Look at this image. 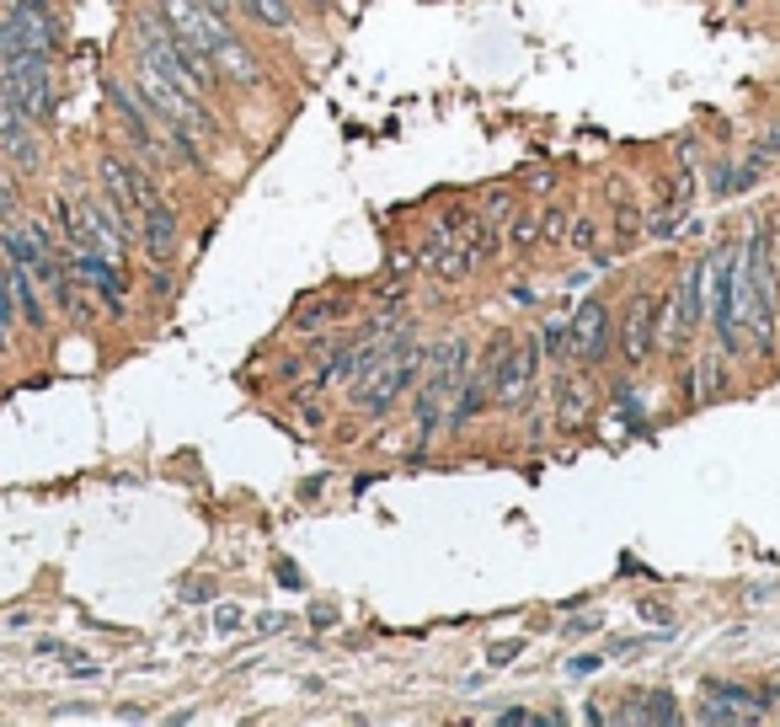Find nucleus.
I'll return each instance as SVG.
<instances>
[{
  "label": "nucleus",
  "mask_w": 780,
  "mask_h": 727,
  "mask_svg": "<svg viewBox=\"0 0 780 727\" xmlns=\"http://www.w3.org/2000/svg\"><path fill=\"white\" fill-rule=\"evenodd\" d=\"M776 696H780V685H776Z\"/></svg>",
  "instance_id": "nucleus-33"
},
{
  "label": "nucleus",
  "mask_w": 780,
  "mask_h": 727,
  "mask_svg": "<svg viewBox=\"0 0 780 727\" xmlns=\"http://www.w3.org/2000/svg\"><path fill=\"white\" fill-rule=\"evenodd\" d=\"M541 231H545V242H556V246H562V242H567V231H572V225H567V214H556V209H551V214H545V225H541Z\"/></svg>",
  "instance_id": "nucleus-24"
},
{
  "label": "nucleus",
  "mask_w": 780,
  "mask_h": 727,
  "mask_svg": "<svg viewBox=\"0 0 780 727\" xmlns=\"http://www.w3.org/2000/svg\"><path fill=\"white\" fill-rule=\"evenodd\" d=\"M588 401H594V391H588L583 380L562 375V380H556V423H562V428H583V423H588V412H594Z\"/></svg>",
  "instance_id": "nucleus-16"
},
{
  "label": "nucleus",
  "mask_w": 780,
  "mask_h": 727,
  "mask_svg": "<svg viewBox=\"0 0 780 727\" xmlns=\"http://www.w3.org/2000/svg\"><path fill=\"white\" fill-rule=\"evenodd\" d=\"M642 700H647V706L620 711V723H679V706H674L668 690H653V696H642Z\"/></svg>",
  "instance_id": "nucleus-20"
},
{
  "label": "nucleus",
  "mask_w": 780,
  "mask_h": 727,
  "mask_svg": "<svg viewBox=\"0 0 780 727\" xmlns=\"http://www.w3.org/2000/svg\"><path fill=\"white\" fill-rule=\"evenodd\" d=\"M11 295H17V316L28 321L32 332H43V327H49V310L38 300V278H32L28 268H17V263H11Z\"/></svg>",
  "instance_id": "nucleus-18"
},
{
  "label": "nucleus",
  "mask_w": 780,
  "mask_h": 727,
  "mask_svg": "<svg viewBox=\"0 0 780 727\" xmlns=\"http://www.w3.org/2000/svg\"><path fill=\"white\" fill-rule=\"evenodd\" d=\"M764 177V161L759 155H749V161H717V172H711V193H749L753 182Z\"/></svg>",
  "instance_id": "nucleus-17"
},
{
  "label": "nucleus",
  "mask_w": 780,
  "mask_h": 727,
  "mask_svg": "<svg viewBox=\"0 0 780 727\" xmlns=\"http://www.w3.org/2000/svg\"><path fill=\"white\" fill-rule=\"evenodd\" d=\"M658 327H663V305L630 300V310L620 316V354H626L630 369H642V364L653 359V348L663 342Z\"/></svg>",
  "instance_id": "nucleus-10"
},
{
  "label": "nucleus",
  "mask_w": 780,
  "mask_h": 727,
  "mask_svg": "<svg viewBox=\"0 0 780 727\" xmlns=\"http://www.w3.org/2000/svg\"><path fill=\"white\" fill-rule=\"evenodd\" d=\"M743 284H749V300H743V332L749 348L759 359L776 354V327H780V252H776V225L770 219H753L749 242H743Z\"/></svg>",
  "instance_id": "nucleus-2"
},
{
  "label": "nucleus",
  "mask_w": 780,
  "mask_h": 727,
  "mask_svg": "<svg viewBox=\"0 0 780 727\" xmlns=\"http://www.w3.org/2000/svg\"><path fill=\"white\" fill-rule=\"evenodd\" d=\"M38 653H43V658H81V653H70V647L54 642V636H43V642H38Z\"/></svg>",
  "instance_id": "nucleus-29"
},
{
  "label": "nucleus",
  "mask_w": 780,
  "mask_h": 727,
  "mask_svg": "<svg viewBox=\"0 0 780 727\" xmlns=\"http://www.w3.org/2000/svg\"><path fill=\"white\" fill-rule=\"evenodd\" d=\"M129 38H134V54L140 60H151L166 81H177L182 91H193V96H204L209 102L214 91V64L182 38L161 11H145V17H134V28H129Z\"/></svg>",
  "instance_id": "nucleus-3"
},
{
  "label": "nucleus",
  "mask_w": 780,
  "mask_h": 727,
  "mask_svg": "<svg viewBox=\"0 0 780 727\" xmlns=\"http://www.w3.org/2000/svg\"><path fill=\"white\" fill-rule=\"evenodd\" d=\"M240 17H252V22H263L268 32H289L295 28V11H289V0H236Z\"/></svg>",
  "instance_id": "nucleus-19"
},
{
  "label": "nucleus",
  "mask_w": 780,
  "mask_h": 727,
  "mask_svg": "<svg viewBox=\"0 0 780 727\" xmlns=\"http://www.w3.org/2000/svg\"><path fill=\"white\" fill-rule=\"evenodd\" d=\"M567 246H577V252H599V225L594 219H577L567 231Z\"/></svg>",
  "instance_id": "nucleus-23"
},
{
  "label": "nucleus",
  "mask_w": 780,
  "mask_h": 727,
  "mask_svg": "<svg viewBox=\"0 0 780 727\" xmlns=\"http://www.w3.org/2000/svg\"><path fill=\"white\" fill-rule=\"evenodd\" d=\"M721 386H727V354H721V348L690 364V380H685V396H690V401H711V396H721Z\"/></svg>",
  "instance_id": "nucleus-15"
},
{
  "label": "nucleus",
  "mask_w": 780,
  "mask_h": 727,
  "mask_svg": "<svg viewBox=\"0 0 780 727\" xmlns=\"http://www.w3.org/2000/svg\"><path fill=\"white\" fill-rule=\"evenodd\" d=\"M604 354H609V310H604V300H583L572 316V359L594 369V364H604Z\"/></svg>",
  "instance_id": "nucleus-12"
},
{
  "label": "nucleus",
  "mask_w": 780,
  "mask_h": 727,
  "mask_svg": "<svg viewBox=\"0 0 780 727\" xmlns=\"http://www.w3.org/2000/svg\"><path fill=\"white\" fill-rule=\"evenodd\" d=\"M604 664V653H583V658H572V674H594Z\"/></svg>",
  "instance_id": "nucleus-30"
},
{
  "label": "nucleus",
  "mask_w": 780,
  "mask_h": 727,
  "mask_svg": "<svg viewBox=\"0 0 780 727\" xmlns=\"http://www.w3.org/2000/svg\"><path fill=\"white\" fill-rule=\"evenodd\" d=\"M711 327H717L721 354H749V332H743V300H749V284H743V246H717L711 257Z\"/></svg>",
  "instance_id": "nucleus-6"
},
{
  "label": "nucleus",
  "mask_w": 780,
  "mask_h": 727,
  "mask_svg": "<svg viewBox=\"0 0 780 727\" xmlns=\"http://www.w3.org/2000/svg\"><path fill=\"white\" fill-rule=\"evenodd\" d=\"M711 706H700L706 723H759L764 717V700L743 690V685H706Z\"/></svg>",
  "instance_id": "nucleus-14"
},
{
  "label": "nucleus",
  "mask_w": 780,
  "mask_h": 727,
  "mask_svg": "<svg viewBox=\"0 0 780 727\" xmlns=\"http://www.w3.org/2000/svg\"><path fill=\"white\" fill-rule=\"evenodd\" d=\"M96 172H102V193H107V204H113V209H123V214H140L145 204H155V198H161V187H155L151 166H145L140 155L129 161V155L107 151Z\"/></svg>",
  "instance_id": "nucleus-8"
},
{
  "label": "nucleus",
  "mask_w": 780,
  "mask_h": 727,
  "mask_svg": "<svg viewBox=\"0 0 780 727\" xmlns=\"http://www.w3.org/2000/svg\"><path fill=\"white\" fill-rule=\"evenodd\" d=\"M337 316H348V300L331 295V300L300 305V310H295V327H300V332H316V327H327V321H337Z\"/></svg>",
  "instance_id": "nucleus-21"
},
{
  "label": "nucleus",
  "mask_w": 780,
  "mask_h": 727,
  "mask_svg": "<svg viewBox=\"0 0 780 727\" xmlns=\"http://www.w3.org/2000/svg\"><path fill=\"white\" fill-rule=\"evenodd\" d=\"M519 653H524V642H497V647H492V668L513 664V658H519Z\"/></svg>",
  "instance_id": "nucleus-28"
},
{
  "label": "nucleus",
  "mask_w": 780,
  "mask_h": 727,
  "mask_svg": "<svg viewBox=\"0 0 780 727\" xmlns=\"http://www.w3.org/2000/svg\"><path fill=\"white\" fill-rule=\"evenodd\" d=\"M151 295H172V278L161 273V263H155V273H151Z\"/></svg>",
  "instance_id": "nucleus-31"
},
{
  "label": "nucleus",
  "mask_w": 780,
  "mask_h": 727,
  "mask_svg": "<svg viewBox=\"0 0 780 727\" xmlns=\"http://www.w3.org/2000/svg\"><path fill=\"white\" fill-rule=\"evenodd\" d=\"M541 342H545V359H556V364L572 359V316H551Z\"/></svg>",
  "instance_id": "nucleus-22"
},
{
  "label": "nucleus",
  "mask_w": 780,
  "mask_h": 727,
  "mask_svg": "<svg viewBox=\"0 0 780 727\" xmlns=\"http://www.w3.org/2000/svg\"><path fill=\"white\" fill-rule=\"evenodd\" d=\"M471 337H450L444 348H433V364L422 369V386H418V401H412V418H418V439L428 444L439 428L450 423V407L465 375H471Z\"/></svg>",
  "instance_id": "nucleus-4"
},
{
  "label": "nucleus",
  "mask_w": 780,
  "mask_h": 727,
  "mask_svg": "<svg viewBox=\"0 0 780 727\" xmlns=\"http://www.w3.org/2000/svg\"><path fill=\"white\" fill-rule=\"evenodd\" d=\"M753 155H759L764 166H770V161H780V123L770 129V134H764V140H759V151H753Z\"/></svg>",
  "instance_id": "nucleus-25"
},
{
  "label": "nucleus",
  "mask_w": 780,
  "mask_h": 727,
  "mask_svg": "<svg viewBox=\"0 0 780 727\" xmlns=\"http://www.w3.org/2000/svg\"><path fill=\"white\" fill-rule=\"evenodd\" d=\"M0 151L11 155L22 172H38V134H32V119L17 107V96L0 86Z\"/></svg>",
  "instance_id": "nucleus-13"
},
{
  "label": "nucleus",
  "mask_w": 780,
  "mask_h": 727,
  "mask_svg": "<svg viewBox=\"0 0 780 727\" xmlns=\"http://www.w3.org/2000/svg\"><path fill=\"white\" fill-rule=\"evenodd\" d=\"M700 300H706V263L685 268V278H679V295H674V310H668V337H663V348L679 354V348L695 337V327L706 321Z\"/></svg>",
  "instance_id": "nucleus-9"
},
{
  "label": "nucleus",
  "mask_w": 780,
  "mask_h": 727,
  "mask_svg": "<svg viewBox=\"0 0 780 727\" xmlns=\"http://www.w3.org/2000/svg\"><path fill=\"white\" fill-rule=\"evenodd\" d=\"M509 242L513 246H535L541 236H535V225H530V219H513V225H509Z\"/></svg>",
  "instance_id": "nucleus-26"
},
{
  "label": "nucleus",
  "mask_w": 780,
  "mask_h": 727,
  "mask_svg": "<svg viewBox=\"0 0 780 727\" xmlns=\"http://www.w3.org/2000/svg\"><path fill=\"white\" fill-rule=\"evenodd\" d=\"M155 11L214 64V75L225 70L240 86H257V81H263V64L252 60V49L236 38L230 17H225L219 6H209V0H155Z\"/></svg>",
  "instance_id": "nucleus-1"
},
{
  "label": "nucleus",
  "mask_w": 780,
  "mask_h": 727,
  "mask_svg": "<svg viewBox=\"0 0 780 727\" xmlns=\"http://www.w3.org/2000/svg\"><path fill=\"white\" fill-rule=\"evenodd\" d=\"M129 86L140 91V96H145V102H151V107L166 123L187 129L198 145L219 140V119L209 113V102H204V96H193V91H182L177 81H166V75H161L151 60H140V54H134V64H129Z\"/></svg>",
  "instance_id": "nucleus-5"
},
{
  "label": "nucleus",
  "mask_w": 780,
  "mask_h": 727,
  "mask_svg": "<svg viewBox=\"0 0 780 727\" xmlns=\"http://www.w3.org/2000/svg\"><path fill=\"white\" fill-rule=\"evenodd\" d=\"M240 626V610L236 605H219L214 610V632H236Z\"/></svg>",
  "instance_id": "nucleus-27"
},
{
  "label": "nucleus",
  "mask_w": 780,
  "mask_h": 727,
  "mask_svg": "<svg viewBox=\"0 0 780 727\" xmlns=\"http://www.w3.org/2000/svg\"><path fill=\"white\" fill-rule=\"evenodd\" d=\"M509 295H513V300H519V305H535V289H530V284H513Z\"/></svg>",
  "instance_id": "nucleus-32"
},
{
  "label": "nucleus",
  "mask_w": 780,
  "mask_h": 727,
  "mask_svg": "<svg viewBox=\"0 0 780 727\" xmlns=\"http://www.w3.org/2000/svg\"><path fill=\"white\" fill-rule=\"evenodd\" d=\"M422 369H428V348L412 342V337H407V342H396L386 359H380V369L363 380L359 391H353V396H359V412H363V418H386L390 407H396V401H401V396L422 380Z\"/></svg>",
  "instance_id": "nucleus-7"
},
{
  "label": "nucleus",
  "mask_w": 780,
  "mask_h": 727,
  "mask_svg": "<svg viewBox=\"0 0 780 727\" xmlns=\"http://www.w3.org/2000/svg\"><path fill=\"white\" fill-rule=\"evenodd\" d=\"M134 236H140V246H145V257L161 263V268L182 252V225H177V214H172L166 198H155V204L140 209V231H134Z\"/></svg>",
  "instance_id": "nucleus-11"
}]
</instances>
